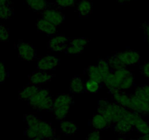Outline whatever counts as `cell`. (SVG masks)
<instances>
[{
	"label": "cell",
	"instance_id": "cell-1",
	"mask_svg": "<svg viewBox=\"0 0 149 140\" xmlns=\"http://www.w3.org/2000/svg\"><path fill=\"white\" fill-rule=\"evenodd\" d=\"M105 85L112 92L116 90H128L134 85L135 77L129 69L125 67L113 71L109 77L103 80Z\"/></svg>",
	"mask_w": 149,
	"mask_h": 140
},
{
	"label": "cell",
	"instance_id": "cell-2",
	"mask_svg": "<svg viewBox=\"0 0 149 140\" xmlns=\"http://www.w3.org/2000/svg\"><path fill=\"white\" fill-rule=\"evenodd\" d=\"M29 102L33 109L39 111H49L52 109L54 101L49 90L40 89Z\"/></svg>",
	"mask_w": 149,
	"mask_h": 140
},
{
	"label": "cell",
	"instance_id": "cell-3",
	"mask_svg": "<svg viewBox=\"0 0 149 140\" xmlns=\"http://www.w3.org/2000/svg\"><path fill=\"white\" fill-rule=\"evenodd\" d=\"M73 103V98L68 94H62L56 97L53 102L52 112L57 120L65 119L70 111V106Z\"/></svg>",
	"mask_w": 149,
	"mask_h": 140
},
{
	"label": "cell",
	"instance_id": "cell-4",
	"mask_svg": "<svg viewBox=\"0 0 149 140\" xmlns=\"http://www.w3.org/2000/svg\"><path fill=\"white\" fill-rule=\"evenodd\" d=\"M128 109L138 112L141 115H149V102L134 94L130 97Z\"/></svg>",
	"mask_w": 149,
	"mask_h": 140
},
{
	"label": "cell",
	"instance_id": "cell-5",
	"mask_svg": "<svg viewBox=\"0 0 149 140\" xmlns=\"http://www.w3.org/2000/svg\"><path fill=\"white\" fill-rule=\"evenodd\" d=\"M25 121L27 124L26 134L30 139L39 136V123L40 119L33 114L25 115Z\"/></svg>",
	"mask_w": 149,
	"mask_h": 140
},
{
	"label": "cell",
	"instance_id": "cell-6",
	"mask_svg": "<svg viewBox=\"0 0 149 140\" xmlns=\"http://www.w3.org/2000/svg\"><path fill=\"white\" fill-rule=\"evenodd\" d=\"M115 55L119 58V60L125 66L136 65L140 62V58H141L139 53L133 50L119 52Z\"/></svg>",
	"mask_w": 149,
	"mask_h": 140
},
{
	"label": "cell",
	"instance_id": "cell-7",
	"mask_svg": "<svg viewBox=\"0 0 149 140\" xmlns=\"http://www.w3.org/2000/svg\"><path fill=\"white\" fill-rule=\"evenodd\" d=\"M19 56L26 61H31L36 57V51L31 44L20 41L17 44Z\"/></svg>",
	"mask_w": 149,
	"mask_h": 140
},
{
	"label": "cell",
	"instance_id": "cell-8",
	"mask_svg": "<svg viewBox=\"0 0 149 140\" xmlns=\"http://www.w3.org/2000/svg\"><path fill=\"white\" fill-rule=\"evenodd\" d=\"M60 59L58 57L54 55H46L42 57L38 61L37 68L38 69L42 71H50L54 69L59 64Z\"/></svg>",
	"mask_w": 149,
	"mask_h": 140
},
{
	"label": "cell",
	"instance_id": "cell-9",
	"mask_svg": "<svg viewBox=\"0 0 149 140\" xmlns=\"http://www.w3.org/2000/svg\"><path fill=\"white\" fill-rule=\"evenodd\" d=\"M42 18L46 19L51 23L58 26L63 22L64 15L56 9H46L44 10Z\"/></svg>",
	"mask_w": 149,
	"mask_h": 140
},
{
	"label": "cell",
	"instance_id": "cell-10",
	"mask_svg": "<svg viewBox=\"0 0 149 140\" xmlns=\"http://www.w3.org/2000/svg\"><path fill=\"white\" fill-rule=\"evenodd\" d=\"M88 43V39L86 38H76L73 39L66 48V52L70 55H77L81 53L84 49L87 44Z\"/></svg>",
	"mask_w": 149,
	"mask_h": 140
},
{
	"label": "cell",
	"instance_id": "cell-11",
	"mask_svg": "<svg viewBox=\"0 0 149 140\" xmlns=\"http://www.w3.org/2000/svg\"><path fill=\"white\" fill-rule=\"evenodd\" d=\"M68 39L65 36H55L51 38L48 43V48L53 51H62L66 50L68 47Z\"/></svg>",
	"mask_w": 149,
	"mask_h": 140
},
{
	"label": "cell",
	"instance_id": "cell-12",
	"mask_svg": "<svg viewBox=\"0 0 149 140\" xmlns=\"http://www.w3.org/2000/svg\"><path fill=\"white\" fill-rule=\"evenodd\" d=\"M39 136L43 139H52L55 137V130L46 121L40 120L39 123Z\"/></svg>",
	"mask_w": 149,
	"mask_h": 140
},
{
	"label": "cell",
	"instance_id": "cell-13",
	"mask_svg": "<svg viewBox=\"0 0 149 140\" xmlns=\"http://www.w3.org/2000/svg\"><path fill=\"white\" fill-rule=\"evenodd\" d=\"M53 75L46 73V71H35L30 76V83L34 85H40L50 81Z\"/></svg>",
	"mask_w": 149,
	"mask_h": 140
},
{
	"label": "cell",
	"instance_id": "cell-14",
	"mask_svg": "<svg viewBox=\"0 0 149 140\" xmlns=\"http://www.w3.org/2000/svg\"><path fill=\"white\" fill-rule=\"evenodd\" d=\"M128 109L123 106H121L117 103H111V115L112 123H116L124 119L127 112Z\"/></svg>",
	"mask_w": 149,
	"mask_h": 140
},
{
	"label": "cell",
	"instance_id": "cell-15",
	"mask_svg": "<svg viewBox=\"0 0 149 140\" xmlns=\"http://www.w3.org/2000/svg\"><path fill=\"white\" fill-rule=\"evenodd\" d=\"M97 112L103 115L110 123H112L111 103L106 99H101L97 103Z\"/></svg>",
	"mask_w": 149,
	"mask_h": 140
},
{
	"label": "cell",
	"instance_id": "cell-16",
	"mask_svg": "<svg viewBox=\"0 0 149 140\" xmlns=\"http://www.w3.org/2000/svg\"><path fill=\"white\" fill-rule=\"evenodd\" d=\"M112 94L113 100L115 102L119 104L121 106H123L126 108H129L131 96H129L127 93H125L124 90H116L111 92Z\"/></svg>",
	"mask_w": 149,
	"mask_h": 140
},
{
	"label": "cell",
	"instance_id": "cell-17",
	"mask_svg": "<svg viewBox=\"0 0 149 140\" xmlns=\"http://www.w3.org/2000/svg\"><path fill=\"white\" fill-rule=\"evenodd\" d=\"M36 27L39 31L41 32L47 34L52 35L55 34L57 32V26L51 23L48 20H47L45 18H41L38 20L36 23Z\"/></svg>",
	"mask_w": 149,
	"mask_h": 140
},
{
	"label": "cell",
	"instance_id": "cell-18",
	"mask_svg": "<svg viewBox=\"0 0 149 140\" xmlns=\"http://www.w3.org/2000/svg\"><path fill=\"white\" fill-rule=\"evenodd\" d=\"M90 123L95 129L98 130V131L99 130L106 129L111 125L110 123L98 112L93 117V118L90 120Z\"/></svg>",
	"mask_w": 149,
	"mask_h": 140
},
{
	"label": "cell",
	"instance_id": "cell-19",
	"mask_svg": "<svg viewBox=\"0 0 149 140\" xmlns=\"http://www.w3.org/2000/svg\"><path fill=\"white\" fill-rule=\"evenodd\" d=\"M40 90L37 85H30L23 88L20 92H19V98L23 100H30L39 90Z\"/></svg>",
	"mask_w": 149,
	"mask_h": 140
},
{
	"label": "cell",
	"instance_id": "cell-20",
	"mask_svg": "<svg viewBox=\"0 0 149 140\" xmlns=\"http://www.w3.org/2000/svg\"><path fill=\"white\" fill-rule=\"evenodd\" d=\"M114 131L119 134H130L133 130L134 126L128 122L127 120L122 119L120 121L115 123Z\"/></svg>",
	"mask_w": 149,
	"mask_h": 140
},
{
	"label": "cell",
	"instance_id": "cell-21",
	"mask_svg": "<svg viewBox=\"0 0 149 140\" xmlns=\"http://www.w3.org/2000/svg\"><path fill=\"white\" fill-rule=\"evenodd\" d=\"M85 89V83H84L81 77L76 76L71 80L70 83V90L74 93H79Z\"/></svg>",
	"mask_w": 149,
	"mask_h": 140
},
{
	"label": "cell",
	"instance_id": "cell-22",
	"mask_svg": "<svg viewBox=\"0 0 149 140\" xmlns=\"http://www.w3.org/2000/svg\"><path fill=\"white\" fill-rule=\"evenodd\" d=\"M78 131V126L71 121H62L61 131L64 135H73Z\"/></svg>",
	"mask_w": 149,
	"mask_h": 140
},
{
	"label": "cell",
	"instance_id": "cell-23",
	"mask_svg": "<svg viewBox=\"0 0 149 140\" xmlns=\"http://www.w3.org/2000/svg\"><path fill=\"white\" fill-rule=\"evenodd\" d=\"M77 10L79 12V15L82 17L88 16L93 11V4L90 1L83 0L79 3L77 6Z\"/></svg>",
	"mask_w": 149,
	"mask_h": 140
},
{
	"label": "cell",
	"instance_id": "cell-24",
	"mask_svg": "<svg viewBox=\"0 0 149 140\" xmlns=\"http://www.w3.org/2000/svg\"><path fill=\"white\" fill-rule=\"evenodd\" d=\"M87 73L89 78L91 79V80H95L100 83L103 82V76H102L101 72H100L97 65H93L88 66V68L87 69Z\"/></svg>",
	"mask_w": 149,
	"mask_h": 140
},
{
	"label": "cell",
	"instance_id": "cell-25",
	"mask_svg": "<svg viewBox=\"0 0 149 140\" xmlns=\"http://www.w3.org/2000/svg\"><path fill=\"white\" fill-rule=\"evenodd\" d=\"M25 1L31 9L36 11H42L46 10L47 6L46 0H25Z\"/></svg>",
	"mask_w": 149,
	"mask_h": 140
},
{
	"label": "cell",
	"instance_id": "cell-26",
	"mask_svg": "<svg viewBox=\"0 0 149 140\" xmlns=\"http://www.w3.org/2000/svg\"><path fill=\"white\" fill-rule=\"evenodd\" d=\"M97 66H98L99 69H100V72H101L103 80H104V79H106V77H109V76L111 74V73L113 71L111 70V69L107 60H105V59L99 60L98 63H97Z\"/></svg>",
	"mask_w": 149,
	"mask_h": 140
},
{
	"label": "cell",
	"instance_id": "cell-27",
	"mask_svg": "<svg viewBox=\"0 0 149 140\" xmlns=\"http://www.w3.org/2000/svg\"><path fill=\"white\" fill-rule=\"evenodd\" d=\"M108 62H109V64L112 71H116V70L126 67L116 55L109 57V59H108Z\"/></svg>",
	"mask_w": 149,
	"mask_h": 140
},
{
	"label": "cell",
	"instance_id": "cell-28",
	"mask_svg": "<svg viewBox=\"0 0 149 140\" xmlns=\"http://www.w3.org/2000/svg\"><path fill=\"white\" fill-rule=\"evenodd\" d=\"M100 83L95 80L89 79L85 83V90L91 93H95L100 90Z\"/></svg>",
	"mask_w": 149,
	"mask_h": 140
},
{
	"label": "cell",
	"instance_id": "cell-29",
	"mask_svg": "<svg viewBox=\"0 0 149 140\" xmlns=\"http://www.w3.org/2000/svg\"><path fill=\"white\" fill-rule=\"evenodd\" d=\"M135 95L137 96L142 98L149 102V85H143L138 87L135 90Z\"/></svg>",
	"mask_w": 149,
	"mask_h": 140
},
{
	"label": "cell",
	"instance_id": "cell-30",
	"mask_svg": "<svg viewBox=\"0 0 149 140\" xmlns=\"http://www.w3.org/2000/svg\"><path fill=\"white\" fill-rule=\"evenodd\" d=\"M141 118H142V117H141V114L128 109L126 115H125L124 119L127 120L129 123H130L133 126H135V125L137 123V122H138L139 120H141Z\"/></svg>",
	"mask_w": 149,
	"mask_h": 140
},
{
	"label": "cell",
	"instance_id": "cell-31",
	"mask_svg": "<svg viewBox=\"0 0 149 140\" xmlns=\"http://www.w3.org/2000/svg\"><path fill=\"white\" fill-rule=\"evenodd\" d=\"M134 128L138 131L141 134L143 135V134H146L149 133V124L146 121L144 120L143 118H141V120L137 122V123L135 124Z\"/></svg>",
	"mask_w": 149,
	"mask_h": 140
},
{
	"label": "cell",
	"instance_id": "cell-32",
	"mask_svg": "<svg viewBox=\"0 0 149 140\" xmlns=\"http://www.w3.org/2000/svg\"><path fill=\"white\" fill-rule=\"evenodd\" d=\"M13 10L10 4L0 6V19H8L13 15Z\"/></svg>",
	"mask_w": 149,
	"mask_h": 140
},
{
	"label": "cell",
	"instance_id": "cell-33",
	"mask_svg": "<svg viewBox=\"0 0 149 140\" xmlns=\"http://www.w3.org/2000/svg\"><path fill=\"white\" fill-rule=\"evenodd\" d=\"M55 3L61 7H71L75 4L76 0H55Z\"/></svg>",
	"mask_w": 149,
	"mask_h": 140
},
{
	"label": "cell",
	"instance_id": "cell-34",
	"mask_svg": "<svg viewBox=\"0 0 149 140\" xmlns=\"http://www.w3.org/2000/svg\"><path fill=\"white\" fill-rule=\"evenodd\" d=\"M10 33L4 26H0V41L7 42L9 39Z\"/></svg>",
	"mask_w": 149,
	"mask_h": 140
},
{
	"label": "cell",
	"instance_id": "cell-35",
	"mask_svg": "<svg viewBox=\"0 0 149 140\" xmlns=\"http://www.w3.org/2000/svg\"><path fill=\"white\" fill-rule=\"evenodd\" d=\"M86 140H101V136L98 130H95L90 132Z\"/></svg>",
	"mask_w": 149,
	"mask_h": 140
},
{
	"label": "cell",
	"instance_id": "cell-36",
	"mask_svg": "<svg viewBox=\"0 0 149 140\" xmlns=\"http://www.w3.org/2000/svg\"><path fill=\"white\" fill-rule=\"evenodd\" d=\"M7 71L2 62H0V83H3L7 79Z\"/></svg>",
	"mask_w": 149,
	"mask_h": 140
},
{
	"label": "cell",
	"instance_id": "cell-37",
	"mask_svg": "<svg viewBox=\"0 0 149 140\" xmlns=\"http://www.w3.org/2000/svg\"><path fill=\"white\" fill-rule=\"evenodd\" d=\"M141 71H142V74H143L146 78L149 79V61H147L144 64V65L142 67V69H141Z\"/></svg>",
	"mask_w": 149,
	"mask_h": 140
},
{
	"label": "cell",
	"instance_id": "cell-38",
	"mask_svg": "<svg viewBox=\"0 0 149 140\" xmlns=\"http://www.w3.org/2000/svg\"><path fill=\"white\" fill-rule=\"evenodd\" d=\"M143 30L145 32L147 39H148V41L149 42V22L148 23H146L143 25Z\"/></svg>",
	"mask_w": 149,
	"mask_h": 140
},
{
	"label": "cell",
	"instance_id": "cell-39",
	"mask_svg": "<svg viewBox=\"0 0 149 140\" xmlns=\"http://www.w3.org/2000/svg\"><path fill=\"white\" fill-rule=\"evenodd\" d=\"M138 140H149V133L141 136Z\"/></svg>",
	"mask_w": 149,
	"mask_h": 140
},
{
	"label": "cell",
	"instance_id": "cell-40",
	"mask_svg": "<svg viewBox=\"0 0 149 140\" xmlns=\"http://www.w3.org/2000/svg\"><path fill=\"white\" fill-rule=\"evenodd\" d=\"M10 0H0V6L4 5V4H10Z\"/></svg>",
	"mask_w": 149,
	"mask_h": 140
},
{
	"label": "cell",
	"instance_id": "cell-41",
	"mask_svg": "<svg viewBox=\"0 0 149 140\" xmlns=\"http://www.w3.org/2000/svg\"><path fill=\"white\" fill-rule=\"evenodd\" d=\"M31 140H43V139L41 138L40 136H36V137H34V138L31 139Z\"/></svg>",
	"mask_w": 149,
	"mask_h": 140
},
{
	"label": "cell",
	"instance_id": "cell-42",
	"mask_svg": "<svg viewBox=\"0 0 149 140\" xmlns=\"http://www.w3.org/2000/svg\"><path fill=\"white\" fill-rule=\"evenodd\" d=\"M117 1L120 3H125L127 1H130V0H117Z\"/></svg>",
	"mask_w": 149,
	"mask_h": 140
},
{
	"label": "cell",
	"instance_id": "cell-43",
	"mask_svg": "<svg viewBox=\"0 0 149 140\" xmlns=\"http://www.w3.org/2000/svg\"><path fill=\"white\" fill-rule=\"evenodd\" d=\"M117 140H127V139L125 138V137H122H122H119V138Z\"/></svg>",
	"mask_w": 149,
	"mask_h": 140
},
{
	"label": "cell",
	"instance_id": "cell-44",
	"mask_svg": "<svg viewBox=\"0 0 149 140\" xmlns=\"http://www.w3.org/2000/svg\"><path fill=\"white\" fill-rule=\"evenodd\" d=\"M129 140H137V139H129Z\"/></svg>",
	"mask_w": 149,
	"mask_h": 140
}]
</instances>
